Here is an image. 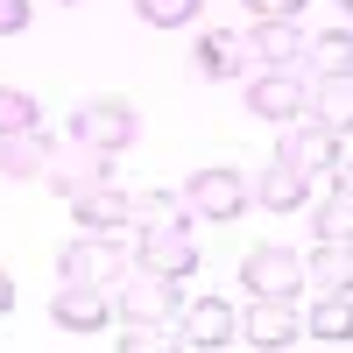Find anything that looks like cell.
<instances>
[{"instance_id": "cell-14", "label": "cell", "mask_w": 353, "mask_h": 353, "mask_svg": "<svg viewBox=\"0 0 353 353\" xmlns=\"http://www.w3.org/2000/svg\"><path fill=\"white\" fill-rule=\"evenodd\" d=\"M99 176H113V156H106V149H85V141H78L71 156L57 149V156L43 163V184H50V191H64V198L85 191V184H99Z\"/></svg>"}, {"instance_id": "cell-22", "label": "cell", "mask_w": 353, "mask_h": 353, "mask_svg": "<svg viewBox=\"0 0 353 353\" xmlns=\"http://www.w3.org/2000/svg\"><path fill=\"white\" fill-rule=\"evenodd\" d=\"M304 276L318 290H353V241H318L304 254Z\"/></svg>"}, {"instance_id": "cell-15", "label": "cell", "mask_w": 353, "mask_h": 353, "mask_svg": "<svg viewBox=\"0 0 353 353\" xmlns=\"http://www.w3.org/2000/svg\"><path fill=\"white\" fill-rule=\"evenodd\" d=\"M191 198L184 191H134L128 198V226L134 233H163V226H191Z\"/></svg>"}, {"instance_id": "cell-31", "label": "cell", "mask_w": 353, "mask_h": 353, "mask_svg": "<svg viewBox=\"0 0 353 353\" xmlns=\"http://www.w3.org/2000/svg\"><path fill=\"white\" fill-rule=\"evenodd\" d=\"M346 21H353V0H346Z\"/></svg>"}, {"instance_id": "cell-26", "label": "cell", "mask_w": 353, "mask_h": 353, "mask_svg": "<svg viewBox=\"0 0 353 353\" xmlns=\"http://www.w3.org/2000/svg\"><path fill=\"white\" fill-rule=\"evenodd\" d=\"M248 14H254V21H297L304 0H248Z\"/></svg>"}, {"instance_id": "cell-5", "label": "cell", "mask_w": 353, "mask_h": 353, "mask_svg": "<svg viewBox=\"0 0 353 353\" xmlns=\"http://www.w3.org/2000/svg\"><path fill=\"white\" fill-rule=\"evenodd\" d=\"M297 283H304V254H290V248H248L241 261V290L248 297H297Z\"/></svg>"}, {"instance_id": "cell-24", "label": "cell", "mask_w": 353, "mask_h": 353, "mask_svg": "<svg viewBox=\"0 0 353 353\" xmlns=\"http://www.w3.org/2000/svg\"><path fill=\"white\" fill-rule=\"evenodd\" d=\"M318 241H353V191H332L318 205Z\"/></svg>"}, {"instance_id": "cell-20", "label": "cell", "mask_w": 353, "mask_h": 353, "mask_svg": "<svg viewBox=\"0 0 353 353\" xmlns=\"http://www.w3.org/2000/svg\"><path fill=\"white\" fill-rule=\"evenodd\" d=\"M311 121L332 128V134H353V78H311Z\"/></svg>"}, {"instance_id": "cell-3", "label": "cell", "mask_w": 353, "mask_h": 353, "mask_svg": "<svg viewBox=\"0 0 353 353\" xmlns=\"http://www.w3.org/2000/svg\"><path fill=\"white\" fill-rule=\"evenodd\" d=\"M304 106H311V78H304V64H290V71H254V78H248V113H261L269 128L304 121Z\"/></svg>"}, {"instance_id": "cell-11", "label": "cell", "mask_w": 353, "mask_h": 353, "mask_svg": "<svg viewBox=\"0 0 353 353\" xmlns=\"http://www.w3.org/2000/svg\"><path fill=\"white\" fill-rule=\"evenodd\" d=\"M64 276H78V283H113V276H128V248L113 241V233H85V241L64 248Z\"/></svg>"}, {"instance_id": "cell-18", "label": "cell", "mask_w": 353, "mask_h": 353, "mask_svg": "<svg viewBox=\"0 0 353 353\" xmlns=\"http://www.w3.org/2000/svg\"><path fill=\"white\" fill-rule=\"evenodd\" d=\"M304 78H353V21L304 43Z\"/></svg>"}, {"instance_id": "cell-30", "label": "cell", "mask_w": 353, "mask_h": 353, "mask_svg": "<svg viewBox=\"0 0 353 353\" xmlns=\"http://www.w3.org/2000/svg\"><path fill=\"white\" fill-rule=\"evenodd\" d=\"M57 8H78V0H57Z\"/></svg>"}, {"instance_id": "cell-7", "label": "cell", "mask_w": 353, "mask_h": 353, "mask_svg": "<svg viewBox=\"0 0 353 353\" xmlns=\"http://www.w3.org/2000/svg\"><path fill=\"white\" fill-rule=\"evenodd\" d=\"M106 318H113L106 283H78V276H64V290L50 297V325H57V332H106Z\"/></svg>"}, {"instance_id": "cell-25", "label": "cell", "mask_w": 353, "mask_h": 353, "mask_svg": "<svg viewBox=\"0 0 353 353\" xmlns=\"http://www.w3.org/2000/svg\"><path fill=\"white\" fill-rule=\"evenodd\" d=\"M134 14L149 28H184V21H198V0H134Z\"/></svg>"}, {"instance_id": "cell-21", "label": "cell", "mask_w": 353, "mask_h": 353, "mask_svg": "<svg viewBox=\"0 0 353 353\" xmlns=\"http://www.w3.org/2000/svg\"><path fill=\"white\" fill-rule=\"evenodd\" d=\"M50 156H57V149H50V134H43V128L0 134V176H43Z\"/></svg>"}, {"instance_id": "cell-28", "label": "cell", "mask_w": 353, "mask_h": 353, "mask_svg": "<svg viewBox=\"0 0 353 353\" xmlns=\"http://www.w3.org/2000/svg\"><path fill=\"white\" fill-rule=\"evenodd\" d=\"M14 311V283H8V269H0V318Z\"/></svg>"}, {"instance_id": "cell-16", "label": "cell", "mask_w": 353, "mask_h": 353, "mask_svg": "<svg viewBox=\"0 0 353 353\" xmlns=\"http://www.w3.org/2000/svg\"><path fill=\"white\" fill-rule=\"evenodd\" d=\"M304 339L318 346H353V290H318V304L304 318Z\"/></svg>"}, {"instance_id": "cell-6", "label": "cell", "mask_w": 353, "mask_h": 353, "mask_svg": "<svg viewBox=\"0 0 353 353\" xmlns=\"http://www.w3.org/2000/svg\"><path fill=\"white\" fill-rule=\"evenodd\" d=\"M241 339H248V346H297V339H304V311H297V297H248V311H241Z\"/></svg>"}, {"instance_id": "cell-9", "label": "cell", "mask_w": 353, "mask_h": 353, "mask_svg": "<svg viewBox=\"0 0 353 353\" xmlns=\"http://www.w3.org/2000/svg\"><path fill=\"white\" fill-rule=\"evenodd\" d=\"M134 269H149V276H170V283L198 276V248H191V233H184V226L141 233V248H134Z\"/></svg>"}, {"instance_id": "cell-13", "label": "cell", "mask_w": 353, "mask_h": 353, "mask_svg": "<svg viewBox=\"0 0 353 353\" xmlns=\"http://www.w3.org/2000/svg\"><path fill=\"white\" fill-rule=\"evenodd\" d=\"M71 219L85 233H121L128 226V191H113V176H99V184L71 191Z\"/></svg>"}, {"instance_id": "cell-23", "label": "cell", "mask_w": 353, "mask_h": 353, "mask_svg": "<svg viewBox=\"0 0 353 353\" xmlns=\"http://www.w3.org/2000/svg\"><path fill=\"white\" fill-rule=\"evenodd\" d=\"M21 128H43V113L21 85H0V134H21Z\"/></svg>"}, {"instance_id": "cell-19", "label": "cell", "mask_w": 353, "mask_h": 353, "mask_svg": "<svg viewBox=\"0 0 353 353\" xmlns=\"http://www.w3.org/2000/svg\"><path fill=\"white\" fill-rule=\"evenodd\" d=\"M304 198H311V176L290 170V163H269L254 176V205H261V212H297Z\"/></svg>"}, {"instance_id": "cell-10", "label": "cell", "mask_w": 353, "mask_h": 353, "mask_svg": "<svg viewBox=\"0 0 353 353\" xmlns=\"http://www.w3.org/2000/svg\"><path fill=\"white\" fill-rule=\"evenodd\" d=\"M176 311H184V304H176V283L170 276L141 269L134 283H121V318H128V325H170Z\"/></svg>"}, {"instance_id": "cell-4", "label": "cell", "mask_w": 353, "mask_h": 353, "mask_svg": "<svg viewBox=\"0 0 353 353\" xmlns=\"http://www.w3.org/2000/svg\"><path fill=\"white\" fill-rule=\"evenodd\" d=\"M276 163L304 170V176H325V170L339 163V134L318 128L311 113H304V121H283V128H276Z\"/></svg>"}, {"instance_id": "cell-2", "label": "cell", "mask_w": 353, "mask_h": 353, "mask_svg": "<svg viewBox=\"0 0 353 353\" xmlns=\"http://www.w3.org/2000/svg\"><path fill=\"white\" fill-rule=\"evenodd\" d=\"M184 198H191L198 219H241L248 205H254V184H248L241 170H226V163H205V170H191Z\"/></svg>"}, {"instance_id": "cell-12", "label": "cell", "mask_w": 353, "mask_h": 353, "mask_svg": "<svg viewBox=\"0 0 353 353\" xmlns=\"http://www.w3.org/2000/svg\"><path fill=\"white\" fill-rule=\"evenodd\" d=\"M198 71H205V78H254L261 57H254L248 36H233V28H205V43H198Z\"/></svg>"}, {"instance_id": "cell-29", "label": "cell", "mask_w": 353, "mask_h": 353, "mask_svg": "<svg viewBox=\"0 0 353 353\" xmlns=\"http://www.w3.org/2000/svg\"><path fill=\"white\" fill-rule=\"evenodd\" d=\"M332 176H339V191H353V163H332Z\"/></svg>"}, {"instance_id": "cell-27", "label": "cell", "mask_w": 353, "mask_h": 353, "mask_svg": "<svg viewBox=\"0 0 353 353\" xmlns=\"http://www.w3.org/2000/svg\"><path fill=\"white\" fill-rule=\"evenodd\" d=\"M28 28V0H0V36H21Z\"/></svg>"}, {"instance_id": "cell-17", "label": "cell", "mask_w": 353, "mask_h": 353, "mask_svg": "<svg viewBox=\"0 0 353 353\" xmlns=\"http://www.w3.org/2000/svg\"><path fill=\"white\" fill-rule=\"evenodd\" d=\"M248 43H254V57H261V71H290V64H304V28L297 21H254L248 28Z\"/></svg>"}, {"instance_id": "cell-8", "label": "cell", "mask_w": 353, "mask_h": 353, "mask_svg": "<svg viewBox=\"0 0 353 353\" xmlns=\"http://www.w3.org/2000/svg\"><path fill=\"white\" fill-rule=\"evenodd\" d=\"M176 339L184 346H233L241 339V311H233L226 297H198L176 311Z\"/></svg>"}, {"instance_id": "cell-1", "label": "cell", "mask_w": 353, "mask_h": 353, "mask_svg": "<svg viewBox=\"0 0 353 353\" xmlns=\"http://www.w3.org/2000/svg\"><path fill=\"white\" fill-rule=\"evenodd\" d=\"M134 134H141V113H134L128 99H85V106L71 113V141H85V149L121 156Z\"/></svg>"}]
</instances>
